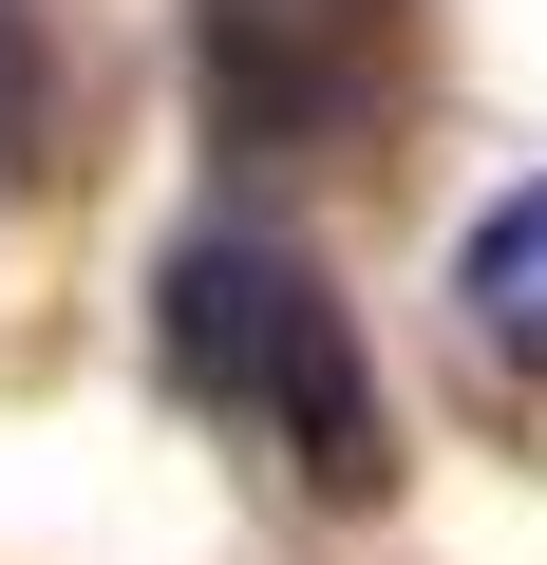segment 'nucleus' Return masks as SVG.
Masks as SVG:
<instances>
[{"instance_id":"obj_1","label":"nucleus","mask_w":547,"mask_h":565,"mask_svg":"<svg viewBox=\"0 0 547 565\" xmlns=\"http://www.w3.org/2000/svg\"><path fill=\"white\" fill-rule=\"evenodd\" d=\"M151 321H170V377L284 452L303 509H378L397 490V415H378V359H359V302L284 245V226H189L151 264Z\"/></svg>"},{"instance_id":"obj_3","label":"nucleus","mask_w":547,"mask_h":565,"mask_svg":"<svg viewBox=\"0 0 547 565\" xmlns=\"http://www.w3.org/2000/svg\"><path fill=\"white\" fill-rule=\"evenodd\" d=\"M453 302H472V340H491V359H528V377H547V170L472 207V245H453Z\"/></svg>"},{"instance_id":"obj_2","label":"nucleus","mask_w":547,"mask_h":565,"mask_svg":"<svg viewBox=\"0 0 547 565\" xmlns=\"http://www.w3.org/2000/svg\"><path fill=\"white\" fill-rule=\"evenodd\" d=\"M189 57H208V132L245 170H322L397 95V0H208Z\"/></svg>"}]
</instances>
